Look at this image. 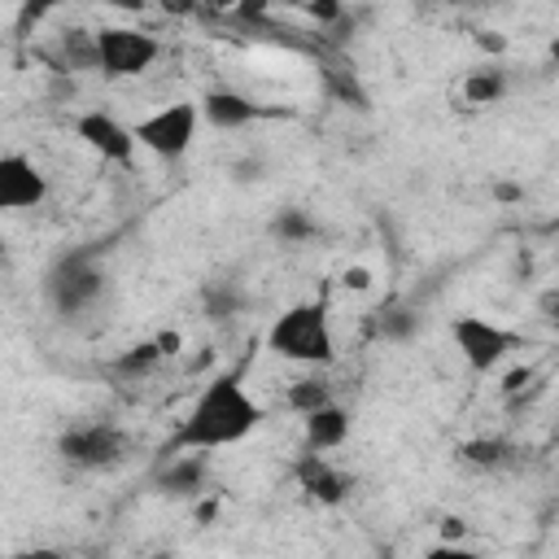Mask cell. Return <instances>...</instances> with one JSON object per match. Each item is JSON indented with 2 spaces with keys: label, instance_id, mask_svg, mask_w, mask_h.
Wrapping results in <instances>:
<instances>
[{
  "label": "cell",
  "instance_id": "cell-2",
  "mask_svg": "<svg viewBox=\"0 0 559 559\" xmlns=\"http://www.w3.org/2000/svg\"><path fill=\"white\" fill-rule=\"evenodd\" d=\"M262 345L280 358V362H293V367H332L336 362V332H332V314H328V301L323 297H306V301H293L284 306Z\"/></svg>",
  "mask_w": 559,
  "mask_h": 559
},
{
  "label": "cell",
  "instance_id": "cell-21",
  "mask_svg": "<svg viewBox=\"0 0 559 559\" xmlns=\"http://www.w3.org/2000/svg\"><path fill=\"white\" fill-rule=\"evenodd\" d=\"M236 306H240V297H236L231 288H210V293H205V310H210V319H218V323L231 319Z\"/></svg>",
  "mask_w": 559,
  "mask_h": 559
},
{
  "label": "cell",
  "instance_id": "cell-17",
  "mask_svg": "<svg viewBox=\"0 0 559 559\" xmlns=\"http://www.w3.org/2000/svg\"><path fill=\"white\" fill-rule=\"evenodd\" d=\"M162 358H166L162 345H157V341H144V345H131L127 354H118V358H114V371L127 376V380H135V376H148Z\"/></svg>",
  "mask_w": 559,
  "mask_h": 559
},
{
  "label": "cell",
  "instance_id": "cell-15",
  "mask_svg": "<svg viewBox=\"0 0 559 559\" xmlns=\"http://www.w3.org/2000/svg\"><path fill=\"white\" fill-rule=\"evenodd\" d=\"M459 459L476 472H507L520 463V445L507 441V437H472L459 445Z\"/></svg>",
  "mask_w": 559,
  "mask_h": 559
},
{
  "label": "cell",
  "instance_id": "cell-22",
  "mask_svg": "<svg viewBox=\"0 0 559 559\" xmlns=\"http://www.w3.org/2000/svg\"><path fill=\"white\" fill-rule=\"evenodd\" d=\"M419 559H480V550H472V546H463V542H432Z\"/></svg>",
  "mask_w": 559,
  "mask_h": 559
},
{
  "label": "cell",
  "instance_id": "cell-4",
  "mask_svg": "<svg viewBox=\"0 0 559 559\" xmlns=\"http://www.w3.org/2000/svg\"><path fill=\"white\" fill-rule=\"evenodd\" d=\"M105 288H109V275H105V266H100L92 253H66V258L48 271V280H44L48 306H52L61 319H79V314L96 310L100 297H105Z\"/></svg>",
  "mask_w": 559,
  "mask_h": 559
},
{
  "label": "cell",
  "instance_id": "cell-19",
  "mask_svg": "<svg viewBox=\"0 0 559 559\" xmlns=\"http://www.w3.org/2000/svg\"><path fill=\"white\" fill-rule=\"evenodd\" d=\"M376 323H380V336H389V341H411V332L419 328V314L406 310V306H384V310H376Z\"/></svg>",
  "mask_w": 559,
  "mask_h": 559
},
{
  "label": "cell",
  "instance_id": "cell-23",
  "mask_svg": "<svg viewBox=\"0 0 559 559\" xmlns=\"http://www.w3.org/2000/svg\"><path fill=\"white\" fill-rule=\"evenodd\" d=\"M341 284H345V288H354V293H367V288H371V271H367V266H345Z\"/></svg>",
  "mask_w": 559,
  "mask_h": 559
},
{
  "label": "cell",
  "instance_id": "cell-13",
  "mask_svg": "<svg viewBox=\"0 0 559 559\" xmlns=\"http://www.w3.org/2000/svg\"><path fill=\"white\" fill-rule=\"evenodd\" d=\"M210 476V454H170L157 472V489L170 498H197Z\"/></svg>",
  "mask_w": 559,
  "mask_h": 559
},
{
  "label": "cell",
  "instance_id": "cell-5",
  "mask_svg": "<svg viewBox=\"0 0 559 559\" xmlns=\"http://www.w3.org/2000/svg\"><path fill=\"white\" fill-rule=\"evenodd\" d=\"M197 131H201L197 100L157 105L153 114H144V118L131 127L135 148H144V153L157 157V162H179V157H188L192 144H197Z\"/></svg>",
  "mask_w": 559,
  "mask_h": 559
},
{
  "label": "cell",
  "instance_id": "cell-14",
  "mask_svg": "<svg viewBox=\"0 0 559 559\" xmlns=\"http://www.w3.org/2000/svg\"><path fill=\"white\" fill-rule=\"evenodd\" d=\"M507 92H511V79H507V70H502L498 61L472 66V70L463 74V83H459V96H463L467 105H476V109H485V105H498Z\"/></svg>",
  "mask_w": 559,
  "mask_h": 559
},
{
  "label": "cell",
  "instance_id": "cell-6",
  "mask_svg": "<svg viewBox=\"0 0 559 559\" xmlns=\"http://www.w3.org/2000/svg\"><path fill=\"white\" fill-rule=\"evenodd\" d=\"M92 48H96V74L105 79H140L162 57V39L140 26H100L92 31Z\"/></svg>",
  "mask_w": 559,
  "mask_h": 559
},
{
  "label": "cell",
  "instance_id": "cell-3",
  "mask_svg": "<svg viewBox=\"0 0 559 559\" xmlns=\"http://www.w3.org/2000/svg\"><path fill=\"white\" fill-rule=\"evenodd\" d=\"M135 454V437L114 419H79L57 432V459L74 472H118Z\"/></svg>",
  "mask_w": 559,
  "mask_h": 559
},
{
  "label": "cell",
  "instance_id": "cell-20",
  "mask_svg": "<svg viewBox=\"0 0 559 559\" xmlns=\"http://www.w3.org/2000/svg\"><path fill=\"white\" fill-rule=\"evenodd\" d=\"M323 402H332V389L323 384V380H293L288 384V406L297 411V415H306V411H314V406H323Z\"/></svg>",
  "mask_w": 559,
  "mask_h": 559
},
{
  "label": "cell",
  "instance_id": "cell-18",
  "mask_svg": "<svg viewBox=\"0 0 559 559\" xmlns=\"http://www.w3.org/2000/svg\"><path fill=\"white\" fill-rule=\"evenodd\" d=\"M61 57H66L70 70H96L92 31H66V35H61Z\"/></svg>",
  "mask_w": 559,
  "mask_h": 559
},
{
  "label": "cell",
  "instance_id": "cell-1",
  "mask_svg": "<svg viewBox=\"0 0 559 559\" xmlns=\"http://www.w3.org/2000/svg\"><path fill=\"white\" fill-rule=\"evenodd\" d=\"M262 424H266V406L249 393L245 371L231 367V371H218V376H210L201 384V393L183 411V419L170 432L162 454L166 459L170 454H214V450L249 441Z\"/></svg>",
  "mask_w": 559,
  "mask_h": 559
},
{
  "label": "cell",
  "instance_id": "cell-7",
  "mask_svg": "<svg viewBox=\"0 0 559 559\" xmlns=\"http://www.w3.org/2000/svg\"><path fill=\"white\" fill-rule=\"evenodd\" d=\"M450 341H454L463 367L476 371V376L498 371L511 358V349L520 345V336L511 328H502V323H493V319H485L476 310H463V314L450 319Z\"/></svg>",
  "mask_w": 559,
  "mask_h": 559
},
{
  "label": "cell",
  "instance_id": "cell-11",
  "mask_svg": "<svg viewBox=\"0 0 559 559\" xmlns=\"http://www.w3.org/2000/svg\"><path fill=\"white\" fill-rule=\"evenodd\" d=\"M349 437H354V415L336 397L301 415V450L306 454H328L332 459Z\"/></svg>",
  "mask_w": 559,
  "mask_h": 559
},
{
  "label": "cell",
  "instance_id": "cell-12",
  "mask_svg": "<svg viewBox=\"0 0 559 559\" xmlns=\"http://www.w3.org/2000/svg\"><path fill=\"white\" fill-rule=\"evenodd\" d=\"M197 114H201V122H210L214 131H240V127L266 118L271 109L258 105L249 92H236V87H210V92L197 100Z\"/></svg>",
  "mask_w": 559,
  "mask_h": 559
},
{
  "label": "cell",
  "instance_id": "cell-8",
  "mask_svg": "<svg viewBox=\"0 0 559 559\" xmlns=\"http://www.w3.org/2000/svg\"><path fill=\"white\" fill-rule=\"evenodd\" d=\"M48 201V175L31 153H0V218L39 210Z\"/></svg>",
  "mask_w": 559,
  "mask_h": 559
},
{
  "label": "cell",
  "instance_id": "cell-16",
  "mask_svg": "<svg viewBox=\"0 0 559 559\" xmlns=\"http://www.w3.org/2000/svg\"><path fill=\"white\" fill-rule=\"evenodd\" d=\"M271 236H280L284 245H306V240L319 236V223H314L306 210L288 205V210H280V214L271 218Z\"/></svg>",
  "mask_w": 559,
  "mask_h": 559
},
{
  "label": "cell",
  "instance_id": "cell-24",
  "mask_svg": "<svg viewBox=\"0 0 559 559\" xmlns=\"http://www.w3.org/2000/svg\"><path fill=\"white\" fill-rule=\"evenodd\" d=\"M9 559H66L57 546H31V550H13Z\"/></svg>",
  "mask_w": 559,
  "mask_h": 559
},
{
  "label": "cell",
  "instance_id": "cell-10",
  "mask_svg": "<svg viewBox=\"0 0 559 559\" xmlns=\"http://www.w3.org/2000/svg\"><path fill=\"white\" fill-rule=\"evenodd\" d=\"M293 480L319 507H341L349 498V489H354V476L349 472H341L328 454H306V450L293 459Z\"/></svg>",
  "mask_w": 559,
  "mask_h": 559
},
{
  "label": "cell",
  "instance_id": "cell-9",
  "mask_svg": "<svg viewBox=\"0 0 559 559\" xmlns=\"http://www.w3.org/2000/svg\"><path fill=\"white\" fill-rule=\"evenodd\" d=\"M74 140H83V148H92L100 162H114V166H131L140 153L131 127L109 109H83L74 118Z\"/></svg>",
  "mask_w": 559,
  "mask_h": 559
}]
</instances>
